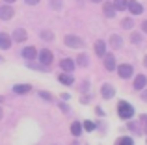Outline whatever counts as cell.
I'll list each match as a JSON object with an SVG mask.
<instances>
[{
  "instance_id": "cell-23",
  "label": "cell",
  "mask_w": 147,
  "mask_h": 145,
  "mask_svg": "<svg viewBox=\"0 0 147 145\" xmlns=\"http://www.w3.org/2000/svg\"><path fill=\"white\" fill-rule=\"evenodd\" d=\"M82 127H84V128H86V130H88V132H91V130H95V123H93V121H86V123H84V125H82Z\"/></svg>"
},
{
  "instance_id": "cell-30",
  "label": "cell",
  "mask_w": 147,
  "mask_h": 145,
  "mask_svg": "<svg viewBox=\"0 0 147 145\" xmlns=\"http://www.w3.org/2000/svg\"><path fill=\"white\" fill-rule=\"evenodd\" d=\"M142 30H144V32L147 34V21H144V22H142Z\"/></svg>"
},
{
  "instance_id": "cell-18",
  "label": "cell",
  "mask_w": 147,
  "mask_h": 145,
  "mask_svg": "<svg viewBox=\"0 0 147 145\" xmlns=\"http://www.w3.org/2000/svg\"><path fill=\"white\" fill-rule=\"evenodd\" d=\"M114 7L117 11H125L129 7V0H114Z\"/></svg>"
},
{
  "instance_id": "cell-12",
  "label": "cell",
  "mask_w": 147,
  "mask_h": 145,
  "mask_svg": "<svg viewBox=\"0 0 147 145\" xmlns=\"http://www.w3.org/2000/svg\"><path fill=\"white\" fill-rule=\"evenodd\" d=\"M95 54L100 56V58L106 56V43H104V41H97V43H95Z\"/></svg>"
},
{
  "instance_id": "cell-21",
  "label": "cell",
  "mask_w": 147,
  "mask_h": 145,
  "mask_svg": "<svg viewBox=\"0 0 147 145\" xmlns=\"http://www.w3.org/2000/svg\"><path fill=\"white\" fill-rule=\"evenodd\" d=\"M76 60H78V65H82V67L88 65V56H86V54H80Z\"/></svg>"
},
{
  "instance_id": "cell-27",
  "label": "cell",
  "mask_w": 147,
  "mask_h": 145,
  "mask_svg": "<svg viewBox=\"0 0 147 145\" xmlns=\"http://www.w3.org/2000/svg\"><path fill=\"white\" fill-rule=\"evenodd\" d=\"M52 7L54 9H61V0H52Z\"/></svg>"
},
{
  "instance_id": "cell-7",
  "label": "cell",
  "mask_w": 147,
  "mask_h": 145,
  "mask_svg": "<svg viewBox=\"0 0 147 145\" xmlns=\"http://www.w3.org/2000/svg\"><path fill=\"white\" fill-rule=\"evenodd\" d=\"M114 93H115V89H114V86H112V84H104V86H102L100 95H102L104 99H112V97H114Z\"/></svg>"
},
{
  "instance_id": "cell-3",
  "label": "cell",
  "mask_w": 147,
  "mask_h": 145,
  "mask_svg": "<svg viewBox=\"0 0 147 145\" xmlns=\"http://www.w3.org/2000/svg\"><path fill=\"white\" fill-rule=\"evenodd\" d=\"M39 62H41V65H45V67H49L50 63H52V52L47 50V48H43V50L39 52Z\"/></svg>"
},
{
  "instance_id": "cell-10",
  "label": "cell",
  "mask_w": 147,
  "mask_h": 145,
  "mask_svg": "<svg viewBox=\"0 0 147 145\" xmlns=\"http://www.w3.org/2000/svg\"><path fill=\"white\" fill-rule=\"evenodd\" d=\"M145 84H147V78H145V75H138V76H136V80H134V89L142 91V89L145 87Z\"/></svg>"
},
{
  "instance_id": "cell-4",
  "label": "cell",
  "mask_w": 147,
  "mask_h": 145,
  "mask_svg": "<svg viewBox=\"0 0 147 145\" xmlns=\"http://www.w3.org/2000/svg\"><path fill=\"white\" fill-rule=\"evenodd\" d=\"M13 15H15V11H13V7H11L9 4H6V6L0 7V19H2V21H9Z\"/></svg>"
},
{
  "instance_id": "cell-28",
  "label": "cell",
  "mask_w": 147,
  "mask_h": 145,
  "mask_svg": "<svg viewBox=\"0 0 147 145\" xmlns=\"http://www.w3.org/2000/svg\"><path fill=\"white\" fill-rule=\"evenodd\" d=\"M41 99H47V101H50V99H52V97H50V93H45V91H41Z\"/></svg>"
},
{
  "instance_id": "cell-13",
  "label": "cell",
  "mask_w": 147,
  "mask_h": 145,
  "mask_svg": "<svg viewBox=\"0 0 147 145\" xmlns=\"http://www.w3.org/2000/svg\"><path fill=\"white\" fill-rule=\"evenodd\" d=\"M60 67H61L63 71L71 72L73 69H75V62H73L71 58H65V60H61V62H60Z\"/></svg>"
},
{
  "instance_id": "cell-35",
  "label": "cell",
  "mask_w": 147,
  "mask_h": 145,
  "mask_svg": "<svg viewBox=\"0 0 147 145\" xmlns=\"http://www.w3.org/2000/svg\"><path fill=\"white\" fill-rule=\"evenodd\" d=\"M91 2H95V4H97V2H100V0H91Z\"/></svg>"
},
{
  "instance_id": "cell-9",
  "label": "cell",
  "mask_w": 147,
  "mask_h": 145,
  "mask_svg": "<svg viewBox=\"0 0 147 145\" xmlns=\"http://www.w3.org/2000/svg\"><path fill=\"white\" fill-rule=\"evenodd\" d=\"M117 72H119V76H121V78H129V76L132 75V67H130V65H125V63H123V65H119V67H117Z\"/></svg>"
},
{
  "instance_id": "cell-34",
  "label": "cell",
  "mask_w": 147,
  "mask_h": 145,
  "mask_svg": "<svg viewBox=\"0 0 147 145\" xmlns=\"http://www.w3.org/2000/svg\"><path fill=\"white\" fill-rule=\"evenodd\" d=\"M2 115H4V113H2V108H0V119H2Z\"/></svg>"
},
{
  "instance_id": "cell-15",
  "label": "cell",
  "mask_w": 147,
  "mask_h": 145,
  "mask_svg": "<svg viewBox=\"0 0 147 145\" xmlns=\"http://www.w3.org/2000/svg\"><path fill=\"white\" fill-rule=\"evenodd\" d=\"M22 56H24L26 60H36L37 50H36L34 47H26V48H22Z\"/></svg>"
},
{
  "instance_id": "cell-29",
  "label": "cell",
  "mask_w": 147,
  "mask_h": 145,
  "mask_svg": "<svg viewBox=\"0 0 147 145\" xmlns=\"http://www.w3.org/2000/svg\"><path fill=\"white\" fill-rule=\"evenodd\" d=\"M28 6H36V4H39V0H24Z\"/></svg>"
},
{
  "instance_id": "cell-33",
  "label": "cell",
  "mask_w": 147,
  "mask_h": 145,
  "mask_svg": "<svg viewBox=\"0 0 147 145\" xmlns=\"http://www.w3.org/2000/svg\"><path fill=\"white\" fill-rule=\"evenodd\" d=\"M144 65L147 67V56H145V60H144Z\"/></svg>"
},
{
  "instance_id": "cell-14",
  "label": "cell",
  "mask_w": 147,
  "mask_h": 145,
  "mask_svg": "<svg viewBox=\"0 0 147 145\" xmlns=\"http://www.w3.org/2000/svg\"><path fill=\"white\" fill-rule=\"evenodd\" d=\"M102 11H104V15H106V17H115V11H117V9H115V7H114V4H110V2H106V4H104V6H102Z\"/></svg>"
},
{
  "instance_id": "cell-5",
  "label": "cell",
  "mask_w": 147,
  "mask_h": 145,
  "mask_svg": "<svg viewBox=\"0 0 147 145\" xmlns=\"http://www.w3.org/2000/svg\"><path fill=\"white\" fill-rule=\"evenodd\" d=\"M129 11L132 15H142L144 13V7H142V4L136 2V0H129Z\"/></svg>"
},
{
  "instance_id": "cell-25",
  "label": "cell",
  "mask_w": 147,
  "mask_h": 145,
  "mask_svg": "<svg viewBox=\"0 0 147 145\" xmlns=\"http://www.w3.org/2000/svg\"><path fill=\"white\" fill-rule=\"evenodd\" d=\"M121 24H123V28L129 30V28H132V26H134V22H132V19H125V21H123Z\"/></svg>"
},
{
  "instance_id": "cell-20",
  "label": "cell",
  "mask_w": 147,
  "mask_h": 145,
  "mask_svg": "<svg viewBox=\"0 0 147 145\" xmlns=\"http://www.w3.org/2000/svg\"><path fill=\"white\" fill-rule=\"evenodd\" d=\"M82 125H80L78 123V121H75V123H73L71 125V132H73V134H75V136H80V132H82Z\"/></svg>"
},
{
  "instance_id": "cell-2",
  "label": "cell",
  "mask_w": 147,
  "mask_h": 145,
  "mask_svg": "<svg viewBox=\"0 0 147 145\" xmlns=\"http://www.w3.org/2000/svg\"><path fill=\"white\" fill-rule=\"evenodd\" d=\"M65 45H67L69 48H82L84 41L80 39L78 36H65Z\"/></svg>"
},
{
  "instance_id": "cell-36",
  "label": "cell",
  "mask_w": 147,
  "mask_h": 145,
  "mask_svg": "<svg viewBox=\"0 0 147 145\" xmlns=\"http://www.w3.org/2000/svg\"><path fill=\"white\" fill-rule=\"evenodd\" d=\"M2 101H4V97H0V102H2Z\"/></svg>"
},
{
  "instance_id": "cell-31",
  "label": "cell",
  "mask_w": 147,
  "mask_h": 145,
  "mask_svg": "<svg viewBox=\"0 0 147 145\" xmlns=\"http://www.w3.org/2000/svg\"><path fill=\"white\" fill-rule=\"evenodd\" d=\"M13 2H17V0H6V4H13Z\"/></svg>"
},
{
  "instance_id": "cell-11",
  "label": "cell",
  "mask_w": 147,
  "mask_h": 145,
  "mask_svg": "<svg viewBox=\"0 0 147 145\" xmlns=\"http://www.w3.org/2000/svg\"><path fill=\"white\" fill-rule=\"evenodd\" d=\"M30 89H32V86H28V84H15L13 86V91L17 95H24V93H28Z\"/></svg>"
},
{
  "instance_id": "cell-8",
  "label": "cell",
  "mask_w": 147,
  "mask_h": 145,
  "mask_svg": "<svg viewBox=\"0 0 147 145\" xmlns=\"http://www.w3.org/2000/svg\"><path fill=\"white\" fill-rule=\"evenodd\" d=\"M26 37H28V34H26V30H22V28H17V30L13 32V39L17 41V43L26 41Z\"/></svg>"
},
{
  "instance_id": "cell-16",
  "label": "cell",
  "mask_w": 147,
  "mask_h": 145,
  "mask_svg": "<svg viewBox=\"0 0 147 145\" xmlns=\"http://www.w3.org/2000/svg\"><path fill=\"white\" fill-rule=\"evenodd\" d=\"M104 65H106L108 71H114L115 69V58L112 54H106L104 56Z\"/></svg>"
},
{
  "instance_id": "cell-26",
  "label": "cell",
  "mask_w": 147,
  "mask_h": 145,
  "mask_svg": "<svg viewBox=\"0 0 147 145\" xmlns=\"http://www.w3.org/2000/svg\"><path fill=\"white\" fill-rule=\"evenodd\" d=\"M130 39H132V43H140V41H142V36H140V34H132V36H130Z\"/></svg>"
},
{
  "instance_id": "cell-32",
  "label": "cell",
  "mask_w": 147,
  "mask_h": 145,
  "mask_svg": "<svg viewBox=\"0 0 147 145\" xmlns=\"http://www.w3.org/2000/svg\"><path fill=\"white\" fill-rule=\"evenodd\" d=\"M142 97H144V99H145V101H147V91H145V93H144V95H142Z\"/></svg>"
},
{
  "instance_id": "cell-1",
  "label": "cell",
  "mask_w": 147,
  "mask_h": 145,
  "mask_svg": "<svg viewBox=\"0 0 147 145\" xmlns=\"http://www.w3.org/2000/svg\"><path fill=\"white\" fill-rule=\"evenodd\" d=\"M117 113L121 115V119H130V117L134 115V108L129 104V102H119V106H117Z\"/></svg>"
},
{
  "instance_id": "cell-17",
  "label": "cell",
  "mask_w": 147,
  "mask_h": 145,
  "mask_svg": "<svg viewBox=\"0 0 147 145\" xmlns=\"http://www.w3.org/2000/svg\"><path fill=\"white\" fill-rule=\"evenodd\" d=\"M121 45H123V39H121V36L114 34V36L110 37V47H112V48H121Z\"/></svg>"
},
{
  "instance_id": "cell-22",
  "label": "cell",
  "mask_w": 147,
  "mask_h": 145,
  "mask_svg": "<svg viewBox=\"0 0 147 145\" xmlns=\"http://www.w3.org/2000/svg\"><path fill=\"white\" fill-rule=\"evenodd\" d=\"M119 145H134V142H132V138L125 136V138H121V140H119Z\"/></svg>"
},
{
  "instance_id": "cell-19",
  "label": "cell",
  "mask_w": 147,
  "mask_h": 145,
  "mask_svg": "<svg viewBox=\"0 0 147 145\" xmlns=\"http://www.w3.org/2000/svg\"><path fill=\"white\" fill-rule=\"evenodd\" d=\"M58 80H60L61 84H65V86H71V84L75 82V78H73L71 75H60V76H58Z\"/></svg>"
},
{
  "instance_id": "cell-24",
  "label": "cell",
  "mask_w": 147,
  "mask_h": 145,
  "mask_svg": "<svg viewBox=\"0 0 147 145\" xmlns=\"http://www.w3.org/2000/svg\"><path fill=\"white\" fill-rule=\"evenodd\" d=\"M41 37H43V39H47V41H50L52 39V32H49V30H43V32H41Z\"/></svg>"
},
{
  "instance_id": "cell-6",
  "label": "cell",
  "mask_w": 147,
  "mask_h": 145,
  "mask_svg": "<svg viewBox=\"0 0 147 145\" xmlns=\"http://www.w3.org/2000/svg\"><path fill=\"white\" fill-rule=\"evenodd\" d=\"M9 47H11V37L2 32L0 34V48H2V50H7Z\"/></svg>"
}]
</instances>
